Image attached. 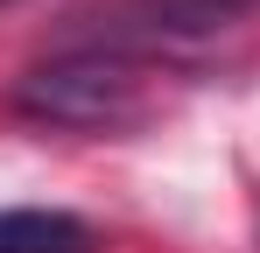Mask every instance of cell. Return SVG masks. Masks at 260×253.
Instances as JSON below:
<instances>
[{"label":"cell","mask_w":260,"mask_h":253,"mask_svg":"<svg viewBox=\"0 0 260 253\" xmlns=\"http://www.w3.org/2000/svg\"><path fill=\"white\" fill-rule=\"evenodd\" d=\"M0 7H7V0H0Z\"/></svg>","instance_id":"cell-3"},{"label":"cell","mask_w":260,"mask_h":253,"mask_svg":"<svg viewBox=\"0 0 260 253\" xmlns=\"http://www.w3.org/2000/svg\"><path fill=\"white\" fill-rule=\"evenodd\" d=\"M162 64L120 49V42H85L36 64L28 78L14 84V113L43 126H71V134H127V126L162 113Z\"/></svg>","instance_id":"cell-1"},{"label":"cell","mask_w":260,"mask_h":253,"mask_svg":"<svg viewBox=\"0 0 260 253\" xmlns=\"http://www.w3.org/2000/svg\"><path fill=\"white\" fill-rule=\"evenodd\" d=\"M0 253H91V225L78 211L7 204L0 211Z\"/></svg>","instance_id":"cell-2"}]
</instances>
